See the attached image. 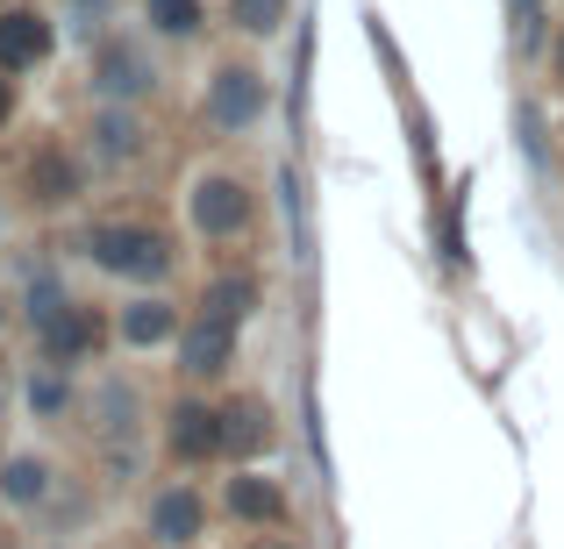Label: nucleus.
<instances>
[{"mask_svg": "<svg viewBox=\"0 0 564 549\" xmlns=\"http://www.w3.org/2000/svg\"><path fill=\"white\" fill-rule=\"evenodd\" d=\"M0 407H8V378H0Z\"/></svg>", "mask_w": 564, "mask_h": 549, "instance_id": "a878e982", "label": "nucleus"}, {"mask_svg": "<svg viewBox=\"0 0 564 549\" xmlns=\"http://www.w3.org/2000/svg\"><path fill=\"white\" fill-rule=\"evenodd\" d=\"M229 14H236L243 36H272V29L286 22V0H229Z\"/></svg>", "mask_w": 564, "mask_h": 549, "instance_id": "aec40b11", "label": "nucleus"}, {"mask_svg": "<svg viewBox=\"0 0 564 549\" xmlns=\"http://www.w3.org/2000/svg\"><path fill=\"white\" fill-rule=\"evenodd\" d=\"M65 300H72V293L57 286L51 272H43V278H29V293H22V315H29V329H43V321H51V315H57Z\"/></svg>", "mask_w": 564, "mask_h": 549, "instance_id": "412c9836", "label": "nucleus"}, {"mask_svg": "<svg viewBox=\"0 0 564 549\" xmlns=\"http://www.w3.org/2000/svg\"><path fill=\"white\" fill-rule=\"evenodd\" d=\"M8 122H14V79L0 72V129H8Z\"/></svg>", "mask_w": 564, "mask_h": 549, "instance_id": "b1692460", "label": "nucleus"}, {"mask_svg": "<svg viewBox=\"0 0 564 549\" xmlns=\"http://www.w3.org/2000/svg\"><path fill=\"white\" fill-rule=\"evenodd\" d=\"M94 151L108 157V165H129V157H143V122L129 108H100L94 122Z\"/></svg>", "mask_w": 564, "mask_h": 549, "instance_id": "2eb2a0df", "label": "nucleus"}, {"mask_svg": "<svg viewBox=\"0 0 564 549\" xmlns=\"http://www.w3.org/2000/svg\"><path fill=\"white\" fill-rule=\"evenodd\" d=\"M79 407V393H72V378L57 364H43L36 378H29V414H36V421H65V414Z\"/></svg>", "mask_w": 564, "mask_h": 549, "instance_id": "a211bd4d", "label": "nucleus"}, {"mask_svg": "<svg viewBox=\"0 0 564 549\" xmlns=\"http://www.w3.org/2000/svg\"><path fill=\"white\" fill-rule=\"evenodd\" d=\"M108 479H115V485L137 479V450H108Z\"/></svg>", "mask_w": 564, "mask_h": 549, "instance_id": "5701e85b", "label": "nucleus"}, {"mask_svg": "<svg viewBox=\"0 0 564 549\" xmlns=\"http://www.w3.org/2000/svg\"><path fill=\"white\" fill-rule=\"evenodd\" d=\"M258 114H264V79L250 65H221L215 79H207V122L215 129L236 136V129H250Z\"/></svg>", "mask_w": 564, "mask_h": 549, "instance_id": "f03ea898", "label": "nucleus"}, {"mask_svg": "<svg viewBox=\"0 0 564 549\" xmlns=\"http://www.w3.org/2000/svg\"><path fill=\"white\" fill-rule=\"evenodd\" d=\"M557 72H564V43H557Z\"/></svg>", "mask_w": 564, "mask_h": 549, "instance_id": "bb28decb", "label": "nucleus"}, {"mask_svg": "<svg viewBox=\"0 0 564 549\" xmlns=\"http://www.w3.org/2000/svg\"><path fill=\"white\" fill-rule=\"evenodd\" d=\"M29 200L36 207H72L79 200V165H72L57 143H43V151L29 157Z\"/></svg>", "mask_w": 564, "mask_h": 549, "instance_id": "9b49d317", "label": "nucleus"}, {"mask_svg": "<svg viewBox=\"0 0 564 549\" xmlns=\"http://www.w3.org/2000/svg\"><path fill=\"white\" fill-rule=\"evenodd\" d=\"M8 315H14V300H8V293H0V329H8Z\"/></svg>", "mask_w": 564, "mask_h": 549, "instance_id": "393cba45", "label": "nucleus"}, {"mask_svg": "<svg viewBox=\"0 0 564 549\" xmlns=\"http://www.w3.org/2000/svg\"><path fill=\"white\" fill-rule=\"evenodd\" d=\"M165 450L180 457V464H207V457H221V407L172 399V414H165Z\"/></svg>", "mask_w": 564, "mask_h": 549, "instance_id": "20e7f679", "label": "nucleus"}, {"mask_svg": "<svg viewBox=\"0 0 564 549\" xmlns=\"http://www.w3.org/2000/svg\"><path fill=\"white\" fill-rule=\"evenodd\" d=\"M229 514L250 521V528H279V521H286V493H279L264 471H236V479H229Z\"/></svg>", "mask_w": 564, "mask_h": 549, "instance_id": "9d476101", "label": "nucleus"}, {"mask_svg": "<svg viewBox=\"0 0 564 549\" xmlns=\"http://www.w3.org/2000/svg\"><path fill=\"white\" fill-rule=\"evenodd\" d=\"M229 364H236V329H229V321L200 315V321H186V329H180V371L215 378V371H229Z\"/></svg>", "mask_w": 564, "mask_h": 549, "instance_id": "6e6552de", "label": "nucleus"}, {"mask_svg": "<svg viewBox=\"0 0 564 549\" xmlns=\"http://www.w3.org/2000/svg\"><path fill=\"white\" fill-rule=\"evenodd\" d=\"M94 428L100 436H137V385H122V378H100V393H94Z\"/></svg>", "mask_w": 564, "mask_h": 549, "instance_id": "dca6fc26", "label": "nucleus"}, {"mask_svg": "<svg viewBox=\"0 0 564 549\" xmlns=\"http://www.w3.org/2000/svg\"><path fill=\"white\" fill-rule=\"evenodd\" d=\"M86 257L108 278H165L172 272V243L143 221H94L86 229Z\"/></svg>", "mask_w": 564, "mask_h": 549, "instance_id": "f257e3e1", "label": "nucleus"}, {"mask_svg": "<svg viewBox=\"0 0 564 549\" xmlns=\"http://www.w3.org/2000/svg\"><path fill=\"white\" fill-rule=\"evenodd\" d=\"M0 229H8V221H0Z\"/></svg>", "mask_w": 564, "mask_h": 549, "instance_id": "cd10ccee", "label": "nucleus"}, {"mask_svg": "<svg viewBox=\"0 0 564 549\" xmlns=\"http://www.w3.org/2000/svg\"><path fill=\"white\" fill-rule=\"evenodd\" d=\"M200 528H207V507H200L193 485H165V493L151 499V542L193 549V542H200Z\"/></svg>", "mask_w": 564, "mask_h": 549, "instance_id": "423d86ee", "label": "nucleus"}, {"mask_svg": "<svg viewBox=\"0 0 564 549\" xmlns=\"http://www.w3.org/2000/svg\"><path fill=\"white\" fill-rule=\"evenodd\" d=\"M36 343H43V364H57V371L86 364V358H94V343H100V321H94V307L65 300V307H57V315L36 329Z\"/></svg>", "mask_w": 564, "mask_h": 549, "instance_id": "39448f33", "label": "nucleus"}, {"mask_svg": "<svg viewBox=\"0 0 564 549\" xmlns=\"http://www.w3.org/2000/svg\"><path fill=\"white\" fill-rule=\"evenodd\" d=\"M172 336H180V307L172 300H129L122 307V343L129 350H158Z\"/></svg>", "mask_w": 564, "mask_h": 549, "instance_id": "4468645a", "label": "nucleus"}, {"mask_svg": "<svg viewBox=\"0 0 564 549\" xmlns=\"http://www.w3.org/2000/svg\"><path fill=\"white\" fill-rule=\"evenodd\" d=\"M272 450V414L264 399H229L221 407V457H258Z\"/></svg>", "mask_w": 564, "mask_h": 549, "instance_id": "f8f14e48", "label": "nucleus"}, {"mask_svg": "<svg viewBox=\"0 0 564 549\" xmlns=\"http://www.w3.org/2000/svg\"><path fill=\"white\" fill-rule=\"evenodd\" d=\"M51 57V22L36 8H8L0 14V72H29Z\"/></svg>", "mask_w": 564, "mask_h": 549, "instance_id": "1a4fd4ad", "label": "nucleus"}, {"mask_svg": "<svg viewBox=\"0 0 564 549\" xmlns=\"http://www.w3.org/2000/svg\"><path fill=\"white\" fill-rule=\"evenodd\" d=\"M0 499H8V507H43V499H51V464H43L36 450L0 457Z\"/></svg>", "mask_w": 564, "mask_h": 549, "instance_id": "ddd939ff", "label": "nucleus"}, {"mask_svg": "<svg viewBox=\"0 0 564 549\" xmlns=\"http://www.w3.org/2000/svg\"><path fill=\"white\" fill-rule=\"evenodd\" d=\"M200 315H215V321H229V329H243L250 315H258V278H215L207 286V300H200Z\"/></svg>", "mask_w": 564, "mask_h": 549, "instance_id": "f3484780", "label": "nucleus"}, {"mask_svg": "<svg viewBox=\"0 0 564 549\" xmlns=\"http://www.w3.org/2000/svg\"><path fill=\"white\" fill-rule=\"evenodd\" d=\"M514 36H522V51H536V43H543V14H536V0H514Z\"/></svg>", "mask_w": 564, "mask_h": 549, "instance_id": "4be33fe9", "label": "nucleus"}, {"mask_svg": "<svg viewBox=\"0 0 564 549\" xmlns=\"http://www.w3.org/2000/svg\"><path fill=\"white\" fill-rule=\"evenodd\" d=\"M193 229L215 235V243H229V235L250 229V193L243 179H229V172H215V179L193 186Z\"/></svg>", "mask_w": 564, "mask_h": 549, "instance_id": "7ed1b4c3", "label": "nucleus"}, {"mask_svg": "<svg viewBox=\"0 0 564 549\" xmlns=\"http://www.w3.org/2000/svg\"><path fill=\"white\" fill-rule=\"evenodd\" d=\"M94 86H100V100H143L151 94V57L137 51V43H100V57H94Z\"/></svg>", "mask_w": 564, "mask_h": 549, "instance_id": "0eeeda50", "label": "nucleus"}, {"mask_svg": "<svg viewBox=\"0 0 564 549\" xmlns=\"http://www.w3.org/2000/svg\"><path fill=\"white\" fill-rule=\"evenodd\" d=\"M143 14H151L158 36H193L200 29V0H143Z\"/></svg>", "mask_w": 564, "mask_h": 549, "instance_id": "6ab92c4d", "label": "nucleus"}]
</instances>
